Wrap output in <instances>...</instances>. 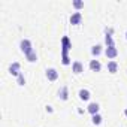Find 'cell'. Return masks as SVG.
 <instances>
[{"label":"cell","instance_id":"obj_16","mask_svg":"<svg viewBox=\"0 0 127 127\" xmlns=\"http://www.w3.org/2000/svg\"><path fill=\"white\" fill-rule=\"evenodd\" d=\"M26 57H27V60H29L30 63H34V61L37 60V55H36V52H34V51H33V52H30V54H29V55H26Z\"/></svg>","mask_w":127,"mask_h":127},{"label":"cell","instance_id":"obj_15","mask_svg":"<svg viewBox=\"0 0 127 127\" xmlns=\"http://www.w3.org/2000/svg\"><path fill=\"white\" fill-rule=\"evenodd\" d=\"M61 61H63V64H70V58H69V54L67 52H63V58H61Z\"/></svg>","mask_w":127,"mask_h":127},{"label":"cell","instance_id":"obj_20","mask_svg":"<svg viewBox=\"0 0 127 127\" xmlns=\"http://www.w3.org/2000/svg\"><path fill=\"white\" fill-rule=\"evenodd\" d=\"M124 115H126V117H127V108H126V111H124Z\"/></svg>","mask_w":127,"mask_h":127},{"label":"cell","instance_id":"obj_1","mask_svg":"<svg viewBox=\"0 0 127 127\" xmlns=\"http://www.w3.org/2000/svg\"><path fill=\"white\" fill-rule=\"evenodd\" d=\"M20 48H21V51H23L26 55H29L30 52H33L32 42H30L29 39H23V40H21V43H20Z\"/></svg>","mask_w":127,"mask_h":127},{"label":"cell","instance_id":"obj_9","mask_svg":"<svg viewBox=\"0 0 127 127\" xmlns=\"http://www.w3.org/2000/svg\"><path fill=\"white\" fill-rule=\"evenodd\" d=\"M87 111H88L91 115H96V114H99V105H97L96 102H93V103H90V105H88Z\"/></svg>","mask_w":127,"mask_h":127},{"label":"cell","instance_id":"obj_7","mask_svg":"<svg viewBox=\"0 0 127 127\" xmlns=\"http://www.w3.org/2000/svg\"><path fill=\"white\" fill-rule=\"evenodd\" d=\"M81 20H82V15H81V12H75V14L70 17V24L76 26V24H79V23H81Z\"/></svg>","mask_w":127,"mask_h":127},{"label":"cell","instance_id":"obj_17","mask_svg":"<svg viewBox=\"0 0 127 127\" xmlns=\"http://www.w3.org/2000/svg\"><path fill=\"white\" fill-rule=\"evenodd\" d=\"M91 121H93V124H96V126H99V124L102 123V117H100L99 114H96V115H93V118H91Z\"/></svg>","mask_w":127,"mask_h":127},{"label":"cell","instance_id":"obj_5","mask_svg":"<svg viewBox=\"0 0 127 127\" xmlns=\"http://www.w3.org/2000/svg\"><path fill=\"white\" fill-rule=\"evenodd\" d=\"M90 69H91L93 72H99V70L102 69L100 61H99V60H91V61H90Z\"/></svg>","mask_w":127,"mask_h":127},{"label":"cell","instance_id":"obj_3","mask_svg":"<svg viewBox=\"0 0 127 127\" xmlns=\"http://www.w3.org/2000/svg\"><path fill=\"white\" fill-rule=\"evenodd\" d=\"M45 75H46V78H48L49 81H55V79L58 78V72H57L54 67H49V69H46Z\"/></svg>","mask_w":127,"mask_h":127},{"label":"cell","instance_id":"obj_11","mask_svg":"<svg viewBox=\"0 0 127 127\" xmlns=\"http://www.w3.org/2000/svg\"><path fill=\"white\" fill-rule=\"evenodd\" d=\"M79 99H81V100H88V99H90V91L85 90V88L79 90Z\"/></svg>","mask_w":127,"mask_h":127},{"label":"cell","instance_id":"obj_13","mask_svg":"<svg viewBox=\"0 0 127 127\" xmlns=\"http://www.w3.org/2000/svg\"><path fill=\"white\" fill-rule=\"evenodd\" d=\"M100 52H102V45H94V46L91 48V54H93L94 57L100 55Z\"/></svg>","mask_w":127,"mask_h":127},{"label":"cell","instance_id":"obj_18","mask_svg":"<svg viewBox=\"0 0 127 127\" xmlns=\"http://www.w3.org/2000/svg\"><path fill=\"white\" fill-rule=\"evenodd\" d=\"M73 6H75L76 9H81V8H84V2H79V0H75V2H73Z\"/></svg>","mask_w":127,"mask_h":127},{"label":"cell","instance_id":"obj_10","mask_svg":"<svg viewBox=\"0 0 127 127\" xmlns=\"http://www.w3.org/2000/svg\"><path fill=\"white\" fill-rule=\"evenodd\" d=\"M118 70V64H117V61H109L108 63V72H111V73H115Z\"/></svg>","mask_w":127,"mask_h":127},{"label":"cell","instance_id":"obj_6","mask_svg":"<svg viewBox=\"0 0 127 127\" xmlns=\"http://www.w3.org/2000/svg\"><path fill=\"white\" fill-rule=\"evenodd\" d=\"M72 72H75V73H81V72H84V66H82V63H81V61H75L73 64H72Z\"/></svg>","mask_w":127,"mask_h":127},{"label":"cell","instance_id":"obj_19","mask_svg":"<svg viewBox=\"0 0 127 127\" xmlns=\"http://www.w3.org/2000/svg\"><path fill=\"white\" fill-rule=\"evenodd\" d=\"M18 84H20V85H24V84H26V78H24L23 73H20V76H18Z\"/></svg>","mask_w":127,"mask_h":127},{"label":"cell","instance_id":"obj_8","mask_svg":"<svg viewBox=\"0 0 127 127\" xmlns=\"http://www.w3.org/2000/svg\"><path fill=\"white\" fill-rule=\"evenodd\" d=\"M9 72H11V75L20 76V63H12L9 67Z\"/></svg>","mask_w":127,"mask_h":127},{"label":"cell","instance_id":"obj_2","mask_svg":"<svg viewBox=\"0 0 127 127\" xmlns=\"http://www.w3.org/2000/svg\"><path fill=\"white\" fill-rule=\"evenodd\" d=\"M70 48H72V43H70L69 37L67 36H63V39H61V51L63 52H69Z\"/></svg>","mask_w":127,"mask_h":127},{"label":"cell","instance_id":"obj_12","mask_svg":"<svg viewBox=\"0 0 127 127\" xmlns=\"http://www.w3.org/2000/svg\"><path fill=\"white\" fill-rule=\"evenodd\" d=\"M58 96H60V99H61V100H67V96H69V91H67V87H63V88L60 90V93H58Z\"/></svg>","mask_w":127,"mask_h":127},{"label":"cell","instance_id":"obj_21","mask_svg":"<svg viewBox=\"0 0 127 127\" xmlns=\"http://www.w3.org/2000/svg\"><path fill=\"white\" fill-rule=\"evenodd\" d=\"M126 39H127V32H126Z\"/></svg>","mask_w":127,"mask_h":127},{"label":"cell","instance_id":"obj_14","mask_svg":"<svg viewBox=\"0 0 127 127\" xmlns=\"http://www.w3.org/2000/svg\"><path fill=\"white\" fill-rule=\"evenodd\" d=\"M105 42H106L108 46H114V40H112V36H111V30L106 33V36H105Z\"/></svg>","mask_w":127,"mask_h":127},{"label":"cell","instance_id":"obj_4","mask_svg":"<svg viewBox=\"0 0 127 127\" xmlns=\"http://www.w3.org/2000/svg\"><path fill=\"white\" fill-rule=\"evenodd\" d=\"M105 54H106L108 58H115V57L118 55V51H117V48H115V45H114V46H108L106 51H105Z\"/></svg>","mask_w":127,"mask_h":127}]
</instances>
